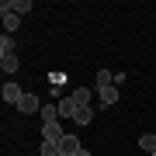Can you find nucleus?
Segmentation results:
<instances>
[{"mask_svg":"<svg viewBox=\"0 0 156 156\" xmlns=\"http://www.w3.org/2000/svg\"><path fill=\"white\" fill-rule=\"evenodd\" d=\"M0 94H4V104H14V108H17V104H21V97H24V90H21V83H14V80H7Z\"/></svg>","mask_w":156,"mask_h":156,"instance_id":"obj_1","label":"nucleus"},{"mask_svg":"<svg viewBox=\"0 0 156 156\" xmlns=\"http://www.w3.org/2000/svg\"><path fill=\"white\" fill-rule=\"evenodd\" d=\"M42 108H45V104H42L38 94H24L21 104H17V111H21V115H35V111H42Z\"/></svg>","mask_w":156,"mask_h":156,"instance_id":"obj_2","label":"nucleus"},{"mask_svg":"<svg viewBox=\"0 0 156 156\" xmlns=\"http://www.w3.org/2000/svg\"><path fill=\"white\" fill-rule=\"evenodd\" d=\"M56 108H59V118H69V122H73V118H76V101H73V94H66V97H59L56 101Z\"/></svg>","mask_w":156,"mask_h":156,"instance_id":"obj_3","label":"nucleus"},{"mask_svg":"<svg viewBox=\"0 0 156 156\" xmlns=\"http://www.w3.org/2000/svg\"><path fill=\"white\" fill-rule=\"evenodd\" d=\"M0 11L21 17V14H28V11H31V0H4V4H0Z\"/></svg>","mask_w":156,"mask_h":156,"instance_id":"obj_4","label":"nucleus"},{"mask_svg":"<svg viewBox=\"0 0 156 156\" xmlns=\"http://www.w3.org/2000/svg\"><path fill=\"white\" fill-rule=\"evenodd\" d=\"M62 135H66V132H62V125H59V122L42 125V139H45V142H62Z\"/></svg>","mask_w":156,"mask_h":156,"instance_id":"obj_5","label":"nucleus"},{"mask_svg":"<svg viewBox=\"0 0 156 156\" xmlns=\"http://www.w3.org/2000/svg\"><path fill=\"white\" fill-rule=\"evenodd\" d=\"M115 101H118V87H115V83H111V87H101V90H97V104H101V108H111Z\"/></svg>","mask_w":156,"mask_h":156,"instance_id":"obj_6","label":"nucleus"},{"mask_svg":"<svg viewBox=\"0 0 156 156\" xmlns=\"http://www.w3.org/2000/svg\"><path fill=\"white\" fill-rule=\"evenodd\" d=\"M80 149H83V146H80V139H76L73 132H66V135H62V142H59V153L73 156V153H80Z\"/></svg>","mask_w":156,"mask_h":156,"instance_id":"obj_7","label":"nucleus"},{"mask_svg":"<svg viewBox=\"0 0 156 156\" xmlns=\"http://www.w3.org/2000/svg\"><path fill=\"white\" fill-rule=\"evenodd\" d=\"M4 56H17V38H11V35L0 38V59Z\"/></svg>","mask_w":156,"mask_h":156,"instance_id":"obj_8","label":"nucleus"},{"mask_svg":"<svg viewBox=\"0 0 156 156\" xmlns=\"http://www.w3.org/2000/svg\"><path fill=\"white\" fill-rule=\"evenodd\" d=\"M94 94H97V90H90V87H76V90H73V101H76L80 108H87V104H90V97H94Z\"/></svg>","mask_w":156,"mask_h":156,"instance_id":"obj_9","label":"nucleus"},{"mask_svg":"<svg viewBox=\"0 0 156 156\" xmlns=\"http://www.w3.org/2000/svg\"><path fill=\"white\" fill-rule=\"evenodd\" d=\"M0 17H4V35H11V31L21 28V17H17V14H4V11H0Z\"/></svg>","mask_w":156,"mask_h":156,"instance_id":"obj_10","label":"nucleus"},{"mask_svg":"<svg viewBox=\"0 0 156 156\" xmlns=\"http://www.w3.org/2000/svg\"><path fill=\"white\" fill-rule=\"evenodd\" d=\"M38 118H42V125H49V122H59V108H56V104H45L42 111H38Z\"/></svg>","mask_w":156,"mask_h":156,"instance_id":"obj_11","label":"nucleus"},{"mask_svg":"<svg viewBox=\"0 0 156 156\" xmlns=\"http://www.w3.org/2000/svg\"><path fill=\"white\" fill-rule=\"evenodd\" d=\"M139 149H146L149 156L156 153V135H153V132H142V135H139Z\"/></svg>","mask_w":156,"mask_h":156,"instance_id":"obj_12","label":"nucleus"},{"mask_svg":"<svg viewBox=\"0 0 156 156\" xmlns=\"http://www.w3.org/2000/svg\"><path fill=\"white\" fill-rule=\"evenodd\" d=\"M73 122H76V125H90V122H94V108H76V118H73Z\"/></svg>","mask_w":156,"mask_h":156,"instance_id":"obj_13","label":"nucleus"},{"mask_svg":"<svg viewBox=\"0 0 156 156\" xmlns=\"http://www.w3.org/2000/svg\"><path fill=\"white\" fill-rule=\"evenodd\" d=\"M111 83H115V73H111V69H97V83H94V90L111 87Z\"/></svg>","mask_w":156,"mask_h":156,"instance_id":"obj_14","label":"nucleus"},{"mask_svg":"<svg viewBox=\"0 0 156 156\" xmlns=\"http://www.w3.org/2000/svg\"><path fill=\"white\" fill-rule=\"evenodd\" d=\"M0 69H4L7 76H14V73L21 69V66H17V56H4V59H0Z\"/></svg>","mask_w":156,"mask_h":156,"instance_id":"obj_15","label":"nucleus"},{"mask_svg":"<svg viewBox=\"0 0 156 156\" xmlns=\"http://www.w3.org/2000/svg\"><path fill=\"white\" fill-rule=\"evenodd\" d=\"M38 156H59V142H38Z\"/></svg>","mask_w":156,"mask_h":156,"instance_id":"obj_16","label":"nucleus"},{"mask_svg":"<svg viewBox=\"0 0 156 156\" xmlns=\"http://www.w3.org/2000/svg\"><path fill=\"white\" fill-rule=\"evenodd\" d=\"M73 156H90V153H87V149H80V153H73Z\"/></svg>","mask_w":156,"mask_h":156,"instance_id":"obj_17","label":"nucleus"},{"mask_svg":"<svg viewBox=\"0 0 156 156\" xmlns=\"http://www.w3.org/2000/svg\"><path fill=\"white\" fill-rule=\"evenodd\" d=\"M59 156H66V153H59Z\"/></svg>","mask_w":156,"mask_h":156,"instance_id":"obj_18","label":"nucleus"},{"mask_svg":"<svg viewBox=\"0 0 156 156\" xmlns=\"http://www.w3.org/2000/svg\"><path fill=\"white\" fill-rule=\"evenodd\" d=\"M153 156H156V153H153Z\"/></svg>","mask_w":156,"mask_h":156,"instance_id":"obj_19","label":"nucleus"}]
</instances>
